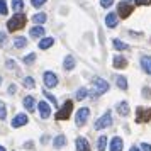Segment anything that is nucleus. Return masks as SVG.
Instances as JSON below:
<instances>
[{
  "label": "nucleus",
  "mask_w": 151,
  "mask_h": 151,
  "mask_svg": "<svg viewBox=\"0 0 151 151\" xmlns=\"http://www.w3.org/2000/svg\"><path fill=\"white\" fill-rule=\"evenodd\" d=\"M7 12H9L7 2H5V0H0V15H5Z\"/></svg>",
  "instance_id": "7c9ffc66"
},
{
  "label": "nucleus",
  "mask_w": 151,
  "mask_h": 151,
  "mask_svg": "<svg viewBox=\"0 0 151 151\" xmlns=\"http://www.w3.org/2000/svg\"><path fill=\"white\" fill-rule=\"evenodd\" d=\"M97 148H99V151H105V148H107V137H105V136H100V137H99Z\"/></svg>",
  "instance_id": "c85d7f7f"
},
{
  "label": "nucleus",
  "mask_w": 151,
  "mask_h": 151,
  "mask_svg": "<svg viewBox=\"0 0 151 151\" xmlns=\"http://www.w3.org/2000/svg\"><path fill=\"white\" fill-rule=\"evenodd\" d=\"M87 95H88V90L85 88V87H82V88H78V92L75 93V99L76 100H83Z\"/></svg>",
  "instance_id": "bb28decb"
},
{
  "label": "nucleus",
  "mask_w": 151,
  "mask_h": 151,
  "mask_svg": "<svg viewBox=\"0 0 151 151\" xmlns=\"http://www.w3.org/2000/svg\"><path fill=\"white\" fill-rule=\"evenodd\" d=\"M112 126V116H110V112L107 110L102 117H99L95 121V129L100 131V129H105V127H110Z\"/></svg>",
  "instance_id": "20e7f679"
},
{
  "label": "nucleus",
  "mask_w": 151,
  "mask_h": 151,
  "mask_svg": "<svg viewBox=\"0 0 151 151\" xmlns=\"http://www.w3.org/2000/svg\"><path fill=\"white\" fill-rule=\"evenodd\" d=\"M129 151H139V150H137L136 146H132V148H131V150H129Z\"/></svg>",
  "instance_id": "37998d69"
},
{
  "label": "nucleus",
  "mask_w": 151,
  "mask_h": 151,
  "mask_svg": "<svg viewBox=\"0 0 151 151\" xmlns=\"http://www.w3.org/2000/svg\"><path fill=\"white\" fill-rule=\"evenodd\" d=\"M41 143H42V144L48 143V136H42V137H41Z\"/></svg>",
  "instance_id": "a19ab883"
},
{
  "label": "nucleus",
  "mask_w": 151,
  "mask_h": 151,
  "mask_svg": "<svg viewBox=\"0 0 151 151\" xmlns=\"http://www.w3.org/2000/svg\"><path fill=\"white\" fill-rule=\"evenodd\" d=\"M22 85H24L26 88H36V80L32 76H26V78L22 80Z\"/></svg>",
  "instance_id": "b1692460"
},
{
  "label": "nucleus",
  "mask_w": 151,
  "mask_h": 151,
  "mask_svg": "<svg viewBox=\"0 0 151 151\" xmlns=\"http://www.w3.org/2000/svg\"><path fill=\"white\" fill-rule=\"evenodd\" d=\"M12 9L15 10V14H22V10H24V0H12Z\"/></svg>",
  "instance_id": "412c9836"
},
{
  "label": "nucleus",
  "mask_w": 151,
  "mask_h": 151,
  "mask_svg": "<svg viewBox=\"0 0 151 151\" xmlns=\"http://www.w3.org/2000/svg\"><path fill=\"white\" fill-rule=\"evenodd\" d=\"M14 46L17 49L26 48V46H27V39H26V37H21V36H19V37H15V39H14Z\"/></svg>",
  "instance_id": "5701e85b"
},
{
  "label": "nucleus",
  "mask_w": 151,
  "mask_h": 151,
  "mask_svg": "<svg viewBox=\"0 0 151 151\" xmlns=\"http://www.w3.org/2000/svg\"><path fill=\"white\" fill-rule=\"evenodd\" d=\"M151 119V109H146L144 110L143 107H139L137 109V117H136V122H148Z\"/></svg>",
  "instance_id": "6e6552de"
},
{
  "label": "nucleus",
  "mask_w": 151,
  "mask_h": 151,
  "mask_svg": "<svg viewBox=\"0 0 151 151\" xmlns=\"http://www.w3.org/2000/svg\"><path fill=\"white\" fill-rule=\"evenodd\" d=\"M71 110H73V102H71V100H66L65 105L58 110V114L55 116L56 121H66V119L70 117V114H71Z\"/></svg>",
  "instance_id": "7ed1b4c3"
},
{
  "label": "nucleus",
  "mask_w": 151,
  "mask_h": 151,
  "mask_svg": "<svg viewBox=\"0 0 151 151\" xmlns=\"http://www.w3.org/2000/svg\"><path fill=\"white\" fill-rule=\"evenodd\" d=\"M32 21H34V24H44V22L48 21V17H46V14H36L34 17H32Z\"/></svg>",
  "instance_id": "cd10ccee"
},
{
  "label": "nucleus",
  "mask_w": 151,
  "mask_h": 151,
  "mask_svg": "<svg viewBox=\"0 0 151 151\" xmlns=\"http://www.w3.org/2000/svg\"><path fill=\"white\" fill-rule=\"evenodd\" d=\"M112 44H114V48H116L117 51H124V49L129 48V46H127L126 42H122L121 39H114V41H112Z\"/></svg>",
  "instance_id": "a878e982"
},
{
  "label": "nucleus",
  "mask_w": 151,
  "mask_h": 151,
  "mask_svg": "<svg viewBox=\"0 0 151 151\" xmlns=\"http://www.w3.org/2000/svg\"><path fill=\"white\" fill-rule=\"evenodd\" d=\"M141 66H143L144 73L151 75V56H143L141 58Z\"/></svg>",
  "instance_id": "4468645a"
},
{
  "label": "nucleus",
  "mask_w": 151,
  "mask_h": 151,
  "mask_svg": "<svg viewBox=\"0 0 151 151\" xmlns=\"http://www.w3.org/2000/svg\"><path fill=\"white\" fill-rule=\"evenodd\" d=\"M44 32H46V31H44L41 26H34V27L29 31L31 37H34V39H36V37H42V36H44Z\"/></svg>",
  "instance_id": "f3484780"
},
{
  "label": "nucleus",
  "mask_w": 151,
  "mask_h": 151,
  "mask_svg": "<svg viewBox=\"0 0 151 151\" xmlns=\"http://www.w3.org/2000/svg\"><path fill=\"white\" fill-rule=\"evenodd\" d=\"M5 66H7V68H15V63L12 61V60H7V63H5Z\"/></svg>",
  "instance_id": "58836bf2"
},
{
  "label": "nucleus",
  "mask_w": 151,
  "mask_h": 151,
  "mask_svg": "<svg viewBox=\"0 0 151 151\" xmlns=\"http://www.w3.org/2000/svg\"><path fill=\"white\" fill-rule=\"evenodd\" d=\"M53 44H55V39H53V37H44V39H41V42H39V48L48 49V48H51Z\"/></svg>",
  "instance_id": "4be33fe9"
},
{
  "label": "nucleus",
  "mask_w": 151,
  "mask_h": 151,
  "mask_svg": "<svg viewBox=\"0 0 151 151\" xmlns=\"http://www.w3.org/2000/svg\"><path fill=\"white\" fill-rule=\"evenodd\" d=\"M0 151H7V150H5V148H4V146H0Z\"/></svg>",
  "instance_id": "c03bdc74"
},
{
  "label": "nucleus",
  "mask_w": 151,
  "mask_h": 151,
  "mask_svg": "<svg viewBox=\"0 0 151 151\" xmlns=\"http://www.w3.org/2000/svg\"><path fill=\"white\" fill-rule=\"evenodd\" d=\"M124 148V141H122V137H112V141H110V151H122Z\"/></svg>",
  "instance_id": "ddd939ff"
},
{
  "label": "nucleus",
  "mask_w": 151,
  "mask_h": 151,
  "mask_svg": "<svg viewBox=\"0 0 151 151\" xmlns=\"http://www.w3.org/2000/svg\"><path fill=\"white\" fill-rule=\"evenodd\" d=\"M141 151H151V146L150 144H146V143H143L141 144Z\"/></svg>",
  "instance_id": "4c0bfd02"
},
{
  "label": "nucleus",
  "mask_w": 151,
  "mask_h": 151,
  "mask_svg": "<svg viewBox=\"0 0 151 151\" xmlns=\"http://www.w3.org/2000/svg\"><path fill=\"white\" fill-rule=\"evenodd\" d=\"M37 109H39V116L41 119H48L51 116V107H49L48 102H39L37 104Z\"/></svg>",
  "instance_id": "1a4fd4ad"
},
{
  "label": "nucleus",
  "mask_w": 151,
  "mask_h": 151,
  "mask_svg": "<svg viewBox=\"0 0 151 151\" xmlns=\"http://www.w3.org/2000/svg\"><path fill=\"white\" fill-rule=\"evenodd\" d=\"M105 24H107V27H116L117 26V14H107V17H105Z\"/></svg>",
  "instance_id": "6ab92c4d"
},
{
  "label": "nucleus",
  "mask_w": 151,
  "mask_h": 151,
  "mask_svg": "<svg viewBox=\"0 0 151 151\" xmlns=\"http://www.w3.org/2000/svg\"><path fill=\"white\" fill-rule=\"evenodd\" d=\"M5 39H7V34H5L4 31H0V46L5 44Z\"/></svg>",
  "instance_id": "e433bc0d"
},
{
  "label": "nucleus",
  "mask_w": 151,
  "mask_h": 151,
  "mask_svg": "<svg viewBox=\"0 0 151 151\" xmlns=\"http://www.w3.org/2000/svg\"><path fill=\"white\" fill-rule=\"evenodd\" d=\"M131 0H124V2H121L119 5H117V12H119V17L121 19H126L127 15H131V12H132V5L129 4Z\"/></svg>",
  "instance_id": "423d86ee"
},
{
  "label": "nucleus",
  "mask_w": 151,
  "mask_h": 151,
  "mask_svg": "<svg viewBox=\"0 0 151 151\" xmlns=\"http://www.w3.org/2000/svg\"><path fill=\"white\" fill-rule=\"evenodd\" d=\"M75 146H76V151H90V143H88V141H87L83 136L76 137Z\"/></svg>",
  "instance_id": "9b49d317"
},
{
  "label": "nucleus",
  "mask_w": 151,
  "mask_h": 151,
  "mask_svg": "<svg viewBox=\"0 0 151 151\" xmlns=\"http://www.w3.org/2000/svg\"><path fill=\"white\" fill-rule=\"evenodd\" d=\"M5 117H7V107H5V104L0 100V119L4 121Z\"/></svg>",
  "instance_id": "c756f323"
},
{
  "label": "nucleus",
  "mask_w": 151,
  "mask_h": 151,
  "mask_svg": "<svg viewBox=\"0 0 151 151\" xmlns=\"http://www.w3.org/2000/svg\"><path fill=\"white\" fill-rule=\"evenodd\" d=\"M127 66V60L124 56H114V68H126Z\"/></svg>",
  "instance_id": "a211bd4d"
},
{
  "label": "nucleus",
  "mask_w": 151,
  "mask_h": 151,
  "mask_svg": "<svg viewBox=\"0 0 151 151\" xmlns=\"http://www.w3.org/2000/svg\"><path fill=\"white\" fill-rule=\"evenodd\" d=\"M27 116L26 114H17V116L12 119V127H22V126H26L27 124Z\"/></svg>",
  "instance_id": "9d476101"
},
{
  "label": "nucleus",
  "mask_w": 151,
  "mask_h": 151,
  "mask_svg": "<svg viewBox=\"0 0 151 151\" xmlns=\"http://www.w3.org/2000/svg\"><path fill=\"white\" fill-rule=\"evenodd\" d=\"M26 15L24 14H15L12 19H9L7 22V29L9 32H15V31H19V29H22L24 26H26Z\"/></svg>",
  "instance_id": "f03ea898"
},
{
  "label": "nucleus",
  "mask_w": 151,
  "mask_h": 151,
  "mask_svg": "<svg viewBox=\"0 0 151 151\" xmlns=\"http://www.w3.org/2000/svg\"><path fill=\"white\" fill-rule=\"evenodd\" d=\"M0 83H2V76H0Z\"/></svg>",
  "instance_id": "a18cd8bd"
},
{
  "label": "nucleus",
  "mask_w": 151,
  "mask_h": 151,
  "mask_svg": "<svg viewBox=\"0 0 151 151\" xmlns=\"http://www.w3.org/2000/svg\"><path fill=\"white\" fill-rule=\"evenodd\" d=\"M88 116H90V109H88V107H82V109H78V110H76V119H75V124L78 126V127L85 126V122H87Z\"/></svg>",
  "instance_id": "39448f33"
},
{
  "label": "nucleus",
  "mask_w": 151,
  "mask_h": 151,
  "mask_svg": "<svg viewBox=\"0 0 151 151\" xmlns=\"http://www.w3.org/2000/svg\"><path fill=\"white\" fill-rule=\"evenodd\" d=\"M92 85H93V87H92L90 92H88L90 99H99L102 93L109 92V83L105 82V80H102V78H99V76H93V78H92Z\"/></svg>",
  "instance_id": "f257e3e1"
},
{
  "label": "nucleus",
  "mask_w": 151,
  "mask_h": 151,
  "mask_svg": "<svg viewBox=\"0 0 151 151\" xmlns=\"http://www.w3.org/2000/svg\"><path fill=\"white\" fill-rule=\"evenodd\" d=\"M66 144V137L63 136V134H60V136L55 137V143H53V146H55L56 150H60V148H63Z\"/></svg>",
  "instance_id": "aec40b11"
},
{
  "label": "nucleus",
  "mask_w": 151,
  "mask_h": 151,
  "mask_svg": "<svg viewBox=\"0 0 151 151\" xmlns=\"http://www.w3.org/2000/svg\"><path fill=\"white\" fill-rule=\"evenodd\" d=\"M22 104H24V107H26V109H27L29 112H32V110H34V107H36L34 97H31V95L24 97V100H22Z\"/></svg>",
  "instance_id": "2eb2a0df"
},
{
  "label": "nucleus",
  "mask_w": 151,
  "mask_h": 151,
  "mask_svg": "<svg viewBox=\"0 0 151 151\" xmlns=\"http://www.w3.org/2000/svg\"><path fill=\"white\" fill-rule=\"evenodd\" d=\"M75 65H76L75 58H73V56H66V58H65V61H63V68L66 70V71H70V70L75 68Z\"/></svg>",
  "instance_id": "dca6fc26"
},
{
  "label": "nucleus",
  "mask_w": 151,
  "mask_h": 151,
  "mask_svg": "<svg viewBox=\"0 0 151 151\" xmlns=\"http://www.w3.org/2000/svg\"><path fill=\"white\" fill-rule=\"evenodd\" d=\"M15 90H17V87H15V85H10V88H9V93L12 95V93H15Z\"/></svg>",
  "instance_id": "ea45409f"
},
{
  "label": "nucleus",
  "mask_w": 151,
  "mask_h": 151,
  "mask_svg": "<svg viewBox=\"0 0 151 151\" xmlns=\"http://www.w3.org/2000/svg\"><path fill=\"white\" fill-rule=\"evenodd\" d=\"M116 83L121 90H127V80H126V76H116Z\"/></svg>",
  "instance_id": "393cba45"
},
{
  "label": "nucleus",
  "mask_w": 151,
  "mask_h": 151,
  "mask_svg": "<svg viewBox=\"0 0 151 151\" xmlns=\"http://www.w3.org/2000/svg\"><path fill=\"white\" fill-rule=\"evenodd\" d=\"M22 60H24V63H26V65H32V63H34V60H36V53H31V55H27L26 58H22Z\"/></svg>",
  "instance_id": "473e14b6"
},
{
  "label": "nucleus",
  "mask_w": 151,
  "mask_h": 151,
  "mask_svg": "<svg viewBox=\"0 0 151 151\" xmlns=\"http://www.w3.org/2000/svg\"><path fill=\"white\" fill-rule=\"evenodd\" d=\"M116 109H117V114H119V116L126 117L129 114V104H127V100H121V102L116 105Z\"/></svg>",
  "instance_id": "f8f14e48"
},
{
  "label": "nucleus",
  "mask_w": 151,
  "mask_h": 151,
  "mask_svg": "<svg viewBox=\"0 0 151 151\" xmlns=\"http://www.w3.org/2000/svg\"><path fill=\"white\" fill-rule=\"evenodd\" d=\"M112 4H114V0H100V5H102V7H110V5H112Z\"/></svg>",
  "instance_id": "c9c22d12"
},
{
  "label": "nucleus",
  "mask_w": 151,
  "mask_h": 151,
  "mask_svg": "<svg viewBox=\"0 0 151 151\" xmlns=\"http://www.w3.org/2000/svg\"><path fill=\"white\" fill-rule=\"evenodd\" d=\"M136 2V5H141V7H144V5H151V0H134Z\"/></svg>",
  "instance_id": "f704fd0d"
},
{
  "label": "nucleus",
  "mask_w": 151,
  "mask_h": 151,
  "mask_svg": "<svg viewBox=\"0 0 151 151\" xmlns=\"http://www.w3.org/2000/svg\"><path fill=\"white\" fill-rule=\"evenodd\" d=\"M42 93H44V97H46L48 100H51V104H53V105H58V100H56V97H55V95H51L48 90H44Z\"/></svg>",
  "instance_id": "2f4dec72"
},
{
  "label": "nucleus",
  "mask_w": 151,
  "mask_h": 151,
  "mask_svg": "<svg viewBox=\"0 0 151 151\" xmlns=\"http://www.w3.org/2000/svg\"><path fill=\"white\" fill-rule=\"evenodd\" d=\"M24 148H27V150H29V148H32V143H26V144H24Z\"/></svg>",
  "instance_id": "79ce46f5"
},
{
  "label": "nucleus",
  "mask_w": 151,
  "mask_h": 151,
  "mask_svg": "<svg viewBox=\"0 0 151 151\" xmlns=\"http://www.w3.org/2000/svg\"><path fill=\"white\" fill-rule=\"evenodd\" d=\"M46 2H48V0H31V4H32V7H36V9L42 7V5H44Z\"/></svg>",
  "instance_id": "72a5a7b5"
},
{
  "label": "nucleus",
  "mask_w": 151,
  "mask_h": 151,
  "mask_svg": "<svg viewBox=\"0 0 151 151\" xmlns=\"http://www.w3.org/2000/svg\"><path fill=\"white\" fill-rule=\"evenodd\" d=\"M44 85L49 87V88H55L56 85H58V76L53 71H46L44 73Z\"/></svg>",
  "instance_id": "0eeeda50"
}]
</instances>
